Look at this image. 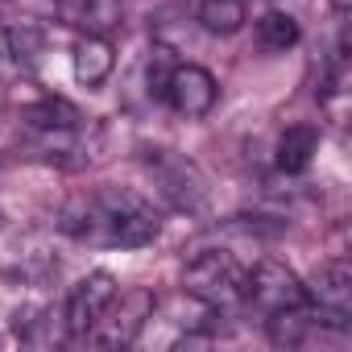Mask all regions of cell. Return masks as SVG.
I'll return each instance as SVG.
<instances>
[{"mask_svg":"<svg viewBox=\"0 0 352 352\" xmlns=\"http://www.w3.org/2000/svg\"><path fill=\"white\" fill-rule=\"evenodd\" d=\"M58 232L91 249H145L162 232L157 208L129 187H96L63 204Z\"/></svg>","mask_w":352,"mask_h":352,"instance_id":"cell-1","label":"cell"},{"mask_svg":"<svg viewBox=\"0 0 352 352\" xmlns=\"http://www.w3.org/2000/svg\"><path fill=\"white\" fill-rule=\"evenodd\" d=\"M245 265L228 249H204L183 270V294L208 311H228L245 302Z\"/></svg>","mask_w":352,"mask_h":352,"instance_id":"cell-2","label":"cell"},{"mask_svg":"<svg viewBox=\"0 0 352 352\" xmlns=\"http://www.w3.org/2000/svg\"><path fill=\"white\" fill-rule=\"evenodd\" d=\"M58 274V257L50 253L46 236H38L30 224L0 220V278L9 282H46Z\"/></svg>","mask_w":352,"mask_h":352,"instance_id":"cell-3","label":"cell"},{"mask_svg":"<svg viewBox=\"0 0 352 352\" xmlns=\"http://www.w3.org/2000/svg\"><path fill=\"white\" fill-rule=\"evenodd\" d=\"M145 166H149V174H153L157 191H162L174 208H179V212H208L212 191H208L204 170H199L191 157L174 153V149H149V153H145Z\"/></svg>","mask_w":352,"mask_h":352,"instance_id":"cell-4","label":"cell"},{"mask_svg":"<svg viewBox=\"0 0 352 352\" xmlns=\"http://www.w3.org/2000/svg\"><path fill=\"white\" fill-rule=\"evenodd\" d=\"M157 100H166L183 120H204L220 100V83L199 63H170L157 83Z\"/></svg>","mask_w":352,"mask_h":352,"instance_id":"cell-5","label":"cell"},{"mask_svg":"<svg viewBox=\"0 0 352 352\" xmlns=\"http://www.w3.org/2000/svg\"><path fill=\"white\" fill-rule=\"evenodd\" d=\"M245 302L257 307L270 319L278 311H290V307L307 302V286H302V278L290 265H282V261H257L245 274Z\"/></svg>","mask_w":352,"mask_h":352,"instance_id":"cell-6","label":"cell"},{"mask_svg":"<svg viewBox=\"0 0 352 352\" xmlns=\"http://www.w3.org/2000/svg\"><path fill=\"white\" fill-rule=\"evenodd\" d=\"M120 294V282L108 274V270H91L83 274L71 294H67V307H63V327H67V340H87V331L96 327V319L112 307V298Z\"/></svg>","mask_w":352,"mask_h":352,"instance_id":"cell-7","label":"cell"},{"mask_svg":"<svg viewBox=\"0 0 352 352\" xmlns=\"http://www.w3.org/2000/svg\"><path fill=\"white\" fill-rule=\"evenodd\" d=\"M153 311H157V298H153L149 290L116 294L112 307H108V311L96 319V327L87 331V340L100 344V348H124V344H133V340L145 331V323H149Z\"/></svg>","mask_w":352,"mask_h":352,"instance_id":"cell-8","label":"cell"},{"mask_svg":"<svg viewBox=\"0 0 352 352\" xmlns=\"http://www.w3.org/2000/svg\"><path fill=\"white\" fill-rule=\"evenodd\" d=\"M42 46H46V34L34 21L0 30V87L34 79V71L42 63Z\"/></svg>","mask_w":352,"mask_h":352,"instance_id":"cell-9","label":"cell"},{"mask_svg":"<svg viewBox=\"0 0 352 352\" xmlns=\"http://www.w3.org/2000/svg\"><path fill=\"white\" fill-rule=\"evenodd\" d=\"M307 302H315L319 311L336 315V319H352V265L344 257H331L315 270L311 286H307Z\"/></svg>","mask_w":352,"mask_h":352,"instance_id":"cell-10","label":"cell"},{"mask_svg":"<svg viewBox=\"0 0 352 352\" xmlns=\"http://www.w3.org/2000/svg\"><path fill=\"white\" fill-rule=\"evenodd\" d=\"M54 13L63 25L96 38H112L124 25V0H54Z\"/></svg>","mask_w":352,"mask_h":352,"instance_id":"cell-11","label":"cell"},{"mask_svg":"<svg viewBox=\"0 0 352 352\" xmlns=\"http://www.w3.org/2000/svg\"><path fill=\"white\" fill-rule=\"evenodd\" d=\"M71 63H75V79H79L87 91H96V87H104V83H108V75L116 71V50H112V42H108V38L79 34Z\"/></svg>","mask_w":352,"mask_h":352,"instance_id":"cell-12","label":"cell"},{"mask_svg":"<svg viewBox=\"0 0 352 352\" xmlns=\"http://www.w3.org/2000/svg\"><path fill=\"white\" fill-rule=\"evenodd\" d=\"M315 149H319V129L298 120V124H286V133L278 137V157L274 162H278L282 174H302L311 166Z\"/></svg>","mask_w":352,"mask_h":352,"instance_id":"cell-13","label":"cell"},{"mask_svg":"<svg viewBox=\"0 0 352 352\" xmlns=\"http://www.w3.org/2000/svg\"><path fill=\"white\" fill-rule=\"evenodd\" d=\"M298 21L290 17V13H265L261 21H257V46L261 50H270V54H286L290 46H298Z\"/></svg>","mask_w":352,"mask_h":352,"instance_id":"cell-14","label":"cell"},{"mask_svg":"<svg viewBox=\"0 0 352 352\" xmlns=\"http://www.w3.org/2000/svg\"><path fill=\"white\" fill-rule=\"evenodd\" d=\"M241 25H245V5H241V0H204V5H199V30L204 34L228 38Z\"/></svg>","mask_w":352,"mask_h":352,"instance_id":"cell-15","label":"cell"},{"mask_svg":"<svg viewBox=\"0 0 352 352\" xmlns=\"http://www.w3.org/2000/svg\"><path fill=\"white\" fill-rule=\"evenodd\" d=\"M54 311L50 307H21L17 315H13V331H17V340L21 344H50L54 340Z\"/></svg>","mask_w":352,"mask_h":352,"instance_id":"cell-16","label":"cell"}]
</instances>
